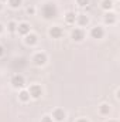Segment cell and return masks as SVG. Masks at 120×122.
I'll return each instance as SVG.
<instances>
[{"label": "cell", "mask_w": 120, "mask_h": 122, "mask_svg": "<svg viewBox=\"0 0 120 122\" xmlns=\"http://www.w3.org/2000/svg\"><path fill=\"white\" fill-rule=\"evenodd\" d=\"M3 56H4V47L0 44V57H3Z\"/></svg>", "instance_id": "obj_22"}, {"label": "cell", "mask_w": 120, "mask_h": 122, "mask_svg": "<svg viewBox=\"0 0 120 122\" xmlns=\"http://www.w3.org/2000/svg\"><path fill=\"white\" fill-rule=\"evenodd\" d=\"M71 38L74 41H76V43L83 41V38H85V31H83V29H81V27L74 29V30L71 31Z\"/></svg>", "instance_id": "obj_6"}, {"label": "cell", "mask_w": 120, "mask_h": 122, "mask_svg": "<svg viewBox=\"0 0 120 122\" xmlns=\"http://www.w3.org/2000/svg\"><path fill=\"white\" fill-rule=\"evenodd\" d=\"M51 118L54 122H64L66 118V112L62 109V108H55L51 114Z\"/></svg>", "instance_id": "obj_4"}, {"label": "cell", "mask_w": 120, "mask_h": 122, "mask_svg": "<svg viewBox=\"0 0 120 122\" xmlns=\"http://www.w3.org/2000/svg\"><path fill=\"white\" fill-rule=\"evenodd\" d=\"M76 21V13L75 11H66L65 14V23L66 24H75Z\"/></svg>", "instance_id": "obj_14"}, {"label": "cell", "mask_w": 120, "mask_h": 122, "mask_svg": "<svg viewBox=\"0 0 120 122\" xmlns=\"http://www.w3.org/2000/svg\"><path fill=\"white\" fill-rule=\"evenodd\" d=\"M17 33L24 37V36H27L28 33H31V26L28 23H26V21H21V23L17 24Z\"/></svg>", "instance_id": "obj_8"}, {"label": "cell", "mask_w": 120, "mask_h": 122, "mask_svg": "<svg viewBox=\"0 0 120 122\" xmlns=\"http://www.w3.org/2000/svg\"><path fill=\"white\" fill-rule=\"evenodd\" d=\"M3 31H4V26H3V24H1V23H0V34H1V33H3Z\"/></svg>", "instance_id": "obj_24"}, {"label": "cell", "mask_w": 120, "mask_h": 122, "mask_svg": "<svg viewBox=\"0 0 120 122\" xmlns=\"http://www.w3.org/2000/svg\"><path fill=\"white\" fill-rule=\"evenodd\" d=\"M7 3L11 9H18L23 4V0H7Z\"/></svg>", "instance_id": "obj_17"}, {"label": "cell", "mask_w": 120, "mask_h": 122, "mask_svg": "<svg viewBox=\"0 0 120 122\" xmlns=\"http://www.w3.org/2000/svg\"><path fill=\"white\" fill-rule=\"evenodd\" d=\"M17 24H18V23H16L14 20L9 21V23H7V30L10 31V33H16V31H17Z\"/></svg>", "instance_id": "obj_18"}, {"label": "cell", "mask_w": 120, "mask_h": 122, "mask_svg": "<svg viewBox=\"0 0 120 122\" xmlns=\"http://www.w3.org/2000/svg\"><path fill=\"white\" fill-rule=\"evenodd\" d=\"M27 14H30V16H34V14H35V7H32V6L27 7Z\"/></svg>", "instance_id": "obj_21"}, {"label": "cell", "mask_w": 120, "mask_h": 122, "mask_svg": "<svg viewBox=\"0 0 120 122\" xmlns=\"http://www.w3.org/2000/svg\"><path fill=\"white\" fill-rule=\"evenodd\" d=\"M41 16L42 19L45 20H52L58 16V7L54 1H48V3H44L41 6Z\"/></svg>", "instance_id": "obj_1"}, {"label": "cell", "mask_w": 120, "mask_h": 122, "mask_svg": "<svg viewBox=\"0 0 120 122\" xmlns=\"http://www.w3.org/2000/svg\"><path fill=\"white\" fill-rule=\"evenodd\" d=\"M18 99L21 101V102H28L31 99V97H30V92L27 91V90H20V92H18Z\"/></svg>", "instance_id": "obj_16"}, {"label": "cell", "mask_w": 120, "mask_h": 122, "mask_svg": "<svg viewBox=\"0 0 120 122\" xmlns=\"http://www.w3.org/2000/svg\"><path fill=\"white\" fill-rule=\"evenodd\" d=\"M75 23H78L81 26V29L82 27H86L89 24V17L86 14H76V21Z\"/></svg>", "instance_id": "obj_12"}, {"label": "cell", "mask_w": 120, "mask_h": 122, "mask_svg": "<svg viewBox=\"0 0 120 122\" xmlns=\"http://www.w3.org/2000/svg\"><path fill=\"white\" fill-rule=\"evenodd\" d=\"M24 43H26V46H28V47H34V46L38 43V36L34 34V33H28L27 36H24Z\"/></svg>", "instance_id": "obj_9"}, {"label": "cell", "mask_w": 120, "mask_h": 122, "mask_svg": "<svg viewBox=\"0 0 120 122\" xmlns=\"http://www.w3.org/2000/svg\"><path fill=\"white\" fill-rule=\"evenodd\" d=\"M76 122H89L86 118H79V119H76Z\"/></svg>", "instance_id": "obj_23"}, {"label": "cell", "mask_w": 120, "mask_h": 122, "mask_svg": "<svg viewBox=\"0 0 120 122\" xmlns=\"http://www.w3.org/2000/svg\"><path fill=\"white\" fill-rule=\"evenodd\" d=\"M100 7L105 11H112V9L115 7V1L113 0H102L100 1Z\"/></svg>", "instance_id": "obj_13"}, {"label": "cell", "mask_w": 120, "mask_h": 122, "mask_svg": "<svg viewBox=\"0 0 120 122\" xmlns=\"http://www.w3.org/2000/svg\"><path fill=\"white\" fill-rule=\"evenodd\" d=\"M116 13H113V11H106L105 13V16H103V21H105V24H115L116 23Z\"/></svg>", "instance_id": "obj_11"}, {"label": "cell", "mask_w": 120, "mask_h": 122, "mask_svg": "<svg viewBox=\"0 0 120 122\" xmlns=\"http://www.w3.org/2000/svg\"><path fill=\"white\" fill-rule=\"evenodd\" d=\"M41 122H54V121H52L51 115H44V117L41 118Z\"/></svg>", "instance_id": "obj_20"}, {"label": "cell", "mask_w": 120, "mask_h": 122, "mask_svg": "<svg viewBox=\"0 0 120 122\" xmlns=\"http://www.w3.org/2000/svg\"><path fill=\"white\" fill-rule=\"evenodd\" d=\"M90 37L95 38V40L103 38V37H105V29H103L102 26H95V27H92V30H90Z\"/></svg>", "instance_id": "obj_7"}, {"label": "cell", "mask_w": 120, "mask_h": 122, "mask_svg": "<svg viewBox=\"0 0 120 122\" xmlns=\"http://www.w3.org/2000/svg\"><path fill=\"white\" fill-rule=\"evenodd\" d=\"M97 109H99V114H100V115H103V117L109 115V114H110V111H112V108H110V105H109V104H100V105L97 107Z\"/></svg>", "instance_id": "obj_15"}, {"label": "cell", "mask_w": 120, "mask_h": 122, "mask_svg": "<svg viewBox=\"0 0 120 122\" xmlns=\"http://www.w3.org/2000/svg\"><path fill=\"white\" fill-rule=\"evenodd\" d=\"M0 1H1V3H4V1H7V0H0Z\"/></svg>", "instance_id": "obj_27"}, {"label": "cell", "mask_w": 120, "mask_h": 122, "mask_svg": "<svg viewBox=\"0 0 120 122\" xmlns=\"http://www.w3.org/2000/svg\"><path fill=\"white\" fill-rule=\"evenodd\" d=\"M10 84L13 88L16 90H23L24 85H26V78L21 75V74H14L11 78H10Z\"/></svg>", "instance_id": "obj_2"}, {"label": "cell", "mask_w": 120, "mask_h": 122, "mask_svg": "<svg viewBox=\"0 0 120 122\" xmlns=\"http://www.w3.org/2000/svg\"><path fill=\"white\" fill-rule=\"evenodd\" d=\"M31 61H32V64H34L35 67H42V65L47 64L48 57H47V54H45L44 51H38V53H35V54L32 56Z\"/></svg>", "instance_id": "obj_3"}, {"label": "cell", "mask_w": 120, "mask_h": 122, "mask_svg": "<svg viewBox=\"0 0 120 122\" xmlns=\"http://www.w3.org/2000/svg\"><path fill=\"white\" fill-rule=\"evenodd\" d=\"M1 10H3V3L0 1V11H1Z\"/></svg>", "instance_id": "obj_25"}, {"label": "cell", "mask_w": 120, "mask_h": 122, "mask_svg": "<svg viewBox=\"0 0 120 122\" xmlns=\"http://www.w3.org/2000/svg\"><path fill=\"white\" fill-rule=\"evenodd\" d=\"M48 34L51 38H61L64 36V30L61 29L60 26H52L50 30H48Z\"/></svg>", "instance_id": "obj_10"}, {"label": "cell", "mask_w": 120, "mask_h": 122, "mask_svg": "<svg viewBox=\"0 0 120 122\" xmlns=\"http://www.w3.org/2000/svg\"><path fill=\"white\" fill-rule=\"evenodd\" d=\"M76 4L79 7H86L89 4V0H76Z\"/></svg>", "instance_id": "obj_19"}, {"label": "cell", "mask_w": 120, "mask_h": 122, "mask_svg": "<svg viewBox=\"0 0 120 122\" xmlns=\"http://www.w3.org/2000/svg\"><path fill=\"white\" fill-rule=\"evenodd\" d=\"M107 122H117V121H113V119H110V121H107Z\"/></svg>", "instance_id": "obj_26"}, {"label": "cell", "mask_w": 120, "mask_h": 122, "mask_svg": "<svg viewBox=\"0 0 120 122\" xmlns=\"http://www.w3.org/2000/svg\"><path fill=\"white\" fill-rule=\"evenodd\" d=\"M27 91L30 92V97L32 99H38V98H41V95H42V88H41V85H38V84L30 85V88H28Z\"/></svg>", "instance_id": "obj_5"}]
</instances>
